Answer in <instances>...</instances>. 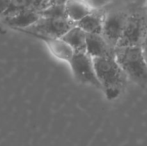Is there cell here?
I'll list each match as a JSON object with an SVG mask.
<instances>
[{"instance_id": "9c48e42d", "label": "cell", "mask_w": 147, "mask_h": 146, "mask_svg": "<svg viewBox=\"0 0 147 146\" xmlns=\"http://www.w3.org/2000/svg\"><path fill=\"white\" fill-rule=\"evenodd\" d=\"M86 52L92 58H101V57L114 56L115 48L110 46L102 35L87 34Z\"/></svg>"}, {"instance_id": "2e32d148", "label": "cell", "mask_w": 147, "mask_h": 146, "mask_svg": "<svg viewBox=\"0 0 147 146\" xmlns=\"http://www.w3.org/2000/svg\"><path fill=\"white\" fill-rule=\"evenodd\" d=\"M141 47H142V50H143L144 56H145L146 61H147V25L145 28V33H144V37H143V41H142Z\"/></svg>"}, {"instance_id": "277c9868", "label": "cell", "mask_w": 147, "mask_h": 146, "mask_svg": "<svg viewBox=\"0 0 147 146\" xmlns=\"http://www.w3.org/2000/svg\"><path fill=\"white\" fill-rule=\"evenodd\" d=\"M76 24L68 18H45L41 17L34 25L26 29H17L16 31H29L42 35L62 38Z\"/></svg>"}, {"instance_id": "ba28073f", "label": "cell", "mask_w": 147, "mask_h": 146, "mask_svg": "<svg viewBox=\"0 0 147 146\" xmlns=\"http://www.w3.org/2000/svg\"><path fill=\"white\" fill-rule=\"evenodd\" d=\"M41 18L40 12L33 9H25L19 11L13 15L1 18L2 22L5 25L9 26L14 30L26 29L34 25Z\"/></svg>"}, {"instance_id": "7c38bea8", "label": "cell", "mask_w": 147, "mask_h": 146, "mask_svg": "<svg viewBox=\"0 0 147 146\" xmlns=\"http://www.w3.org/2000/svg\"><path fill=\"white\" fill-rule=\"evenodd\" d=\"M86 38L87 33L77 25L72 27L62 37V39L69 46H71L75 52H86Z\"/></svg>"}, {"instance_id": "ac0fdd59", "label": "cell", "mask_w": 147, "mask_h": 146, "mask_svg": "<svg viewBox=\"0 0 147 146\" xmlns=\"http://www.w3.org/2000/svg\"><path fill=\"white\" fill-rule=\"evenodd\" d=\"M85 1H88V2H89V1H90V0H85Z\"/></svg>"}, {"instance_id": "3957f363", "label": "cell", "mask_w": 147, "mask_h": 146, "mask_svg": "<svg viewBox=\"0 0 147 146\" xmlns=\"http://www.w3.org/2000/svg\"><path fill=\"white\" fill-rule=\"evenodd\" d=\"M69 65L74 78L78 82L101 90V85L95 71L94 61L87 52H75Z\"/></svg>"}, {"instance_id": "7a4b0ae2", "label": "cell", "mask_w": 147, "mask_h": 146, "mask_svg": "<svg viewBox=\"0 0 147 146\" xmlns=\"http://www.w3.org/2000/svg\"><path fill=\"white\" fill-rule=\"evenodd\" d=\"M115 59L129 81L147 83V61L141 46L115 48Z\"/></svg>"}, {"instance_id": "4fadbf2b", "label": "cell", "mask_w": 147, "mask_h": 146, "mask_svg": "<svg viewBox=\"0 0 147 146\" xmlns=\"http://www.w3.org/2000/svg\"><path fill=\"white\" fill-rule=\"evenodd\" d=\"M40 15L41 17L45 18H57V19L68 18L65 5H57V4H49L45 9L40 11Z\"/></svg>"}, {"instance_id": "8fae6325", "label": "cell", "mask_w": 147, "mask_h": 146, "mask_svg": "<svg viewBox=\"0 0 147 146\" xmlns=\"http://www.w3.org/2000/svg\"><path fill=\"white\" fill-rule=\"evenodd\" d=\"M104 15L105 13H102L100 9H95L92 13H90L89 15L85 16L83 19L78 21L76 25L87 34L102 35Z\"/></svg>"}, {"instance_id": "5bb4252c", "label": "cell", "mask_w": 147, "mask_h": 146, "mask_svg": "<svg viewBox=\"0 0 147 146\" xmlns=\"http://www.w3.org/2000/svg\"><path fill=\"white\" fill-rule=\"evenodd\" d=\"M112 1H114V0H90L89 3L91 4V6L94 9H101L102 7L111 3Z\"/></svg>"}, {"instance_id": "30bf717a", "label": "cell", "mask_w": 147, "mask_h": 146, "mask_svg": "<svg viewBox=\"0 0 147 146\" xmlns=\"http://www.w3.org/2000/svg\"><path fill=\"white\" fill-rule=\"evenodd\" d=\"M65 9L67 17L75 24L95 10L91 4L85 0H67Z\"/></svg>"}, {"instance_id": "6da1fadb", "label": "cell", "mask_w": 147, "mask_h": 146, "mask_svg": "<svg viewBox=\"0 0 147 146\" xmlns=\"http://www.w3.org/2000/svg\"><path fill=\"white\" fill-rule=\"evenodd\" d=\"M94 67L101 90L109 101L120 97L128 84L127 75L123 71L114 56L93 58Z\"/></svg>"}, {"instance_id": "8992f818", "label": "cell", "mask_w": 147, "mask_h": 146, "mask_svg": "<svg viewBox=\"0 0 147 146\" xmlns=\"http://www.w3.org/2000/svg\"><path fill=\"white\" fill-rule=\"evenodd\" d=\"M145 28L146 24L139 15L137 14L129 15L116 48L141 46L145 33Z\"/></svg>"}, {"instance_id": "d6986e66", "label": "cell", "mask_w": 147, "mask_h": 146, "mask_svg": "<svg viewBox=\"0 0 147 146\" xmlns=\"http://www.w3.org/2000/svg\"><path fill=\"white\" fill-rule=\"evenodd\" d=\"M146 7H147V0H146Z\"/></svg>"}, {"instance_id": "52a82bcc", "label": "cell", "mask_w": 147, "mask_h": 146, "mask_svg": "<svg viewBox=\"0 0 147 146\" xmlns=\"http://www.w3.org/2000/svg\"><path fill=\"white\" fill-rule=\"evenodd\" d=\"M22 33L28 34L35 38L41 40L46 47L48 48L49 52L58 60L64 61V62L69 63L71 61L72 57H73L75 51L72 49L71 46L67 44L65 41L62 38H57V37H51V36H46L42 35V34H37L34 32H29V31H21Z\"/></svg>"}, {"instance_id": "9a60e30c", "label": "cell", "mask_w": 147, "mask_h": 146, "mask_svg": "<svg viewBox=\"0 0 147 146\" xmlns=\"http://www.w3.org/2000/svg\"><path fill=\"white\" fill-rule=\"evenodd\" d=\"M12 0H0V18H2L9 10Z\"/></svg>"}, {"instance_id": "e0dca14e", "label": "cell", "mask_w": 147, "mask_h": 146, "mask_svg": "<svg viewBox=\"0 0 147 146\" xmlns=\"http://www.w3.org/2000/svg\"><path fill=\"white\" fill-rule=\"evenodd\" d=\"M67 0H50L49 4H57V5H65Z\"/></svg>"}, {"instance_id": "5b68a950", "label": "cell", "mask_w": 147, "mask_h": 146, "mask_svg": "<svg viewBox=\"0 0 147 146\" xmlns=\"http://www.w3.org/2000/svg\"><path fill=\"white\" fill-rule=\"evenodd\" d=\"M129 15L124 12L115 11L105 13L103 20L102 36L110 46L116 48Z\"/></svg>"}]
</instances>
